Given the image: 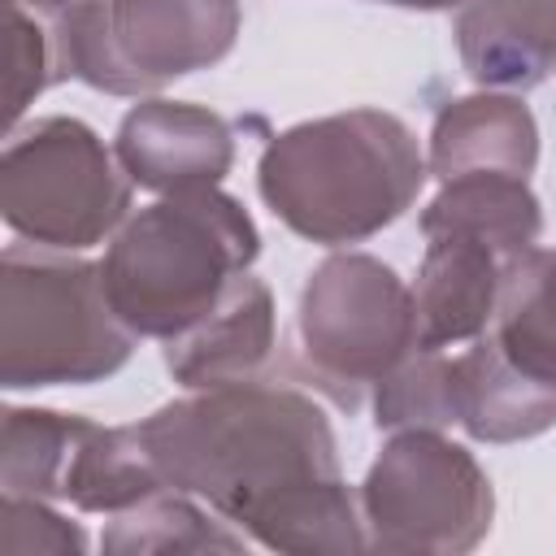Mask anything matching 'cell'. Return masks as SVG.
Instances as JSON below:
<instances>
[{"label":"cell","instance_id":"cell-1","mask_svg":"<svg viewBox=\"0 0 556 556\" xmlns=\"http://www.w3.org/2000/svg\"><path fill=\"white\" fill-rule=\"evenodd\" d=\"M135 426L169 491L208 500L261 547L295 556L365 547V517L313 395L252 378L174 400Z\"/></svg>","mask_w":556,"mask_h":556},{"label":"cell","instance_id":"cell-2","mask_svg":"<svg viewBox=\"0 0 556 556\" xmlns=\"http://www.w3.org/2000/svg\"><path fill=\"white\" fill-rule=\"evenodd\" d=\"M426 174L421 143L395 113L348 109L274 135L256 187L295 235L339 248L404 217Z\"/></svg>","mask_w":556,"mask_h":556},{"label":"cell","instance_id":"cell-3","mask_svg":"<svg viewBox=\"0 0 556 556\" xmlns=\"http://www.w3.org/2000/svg\"><path fill=\"white\" fill-rule=\"evenodd\" d=\"M256 252L248 208L217 187H195L126 217L100 269L109 304L139 339H174L248 274Z\"/></svg>","mask_w":556,"mask_h":556},{"label":"cell","instance_id":"cell-4","mask_svg":"<svg viewBox=\"0 0 556 556\" xmlns=\"http://www.w3.org/2000/svg\"><path fill=\"white\" fill-rule=\"evenodd\" d=\"M135 330L104 291V269L56 248L9 243L0 256V382L87 387L117 374Z\"/></svg>","mask_w":556,"mask_h":556},{"label":"cell","instance_id":"cell-5","mask_svg":"<svg viewBox=\"0 0 556 556\" xmlns=\"http://www.w3.org/2000/svg\"><path fill=\"white\" fill-rule=\"evenodd\" d=\"M130 208V178L104 139L65 113L39 117L4 143L0 213L35 248L83 252L109 239Z\"/></svg>","mask_w":556,"mask_h":556},{"label":"cell","instance_id":"cell-6","mask_svg":"<svg viewBox=\"0 0 556 556\" xmlns=\"http://www.w3.org/2000/svg\"><path fill=\"white\" fill-rule=\"evenodd\" d=\"M495 513V491L473 452L430 426H408L382 443L361 482L365 547L404 556L473 552Z\"/></svg>","mask_w":556,"mask_h":556},{"label":"cell","instance_id":"cell-7","mask_svg":"<svg viewBox=\"0 0 556 556\" xmlns=\"http://www.w3.org/2000/svg\"><path fill=\"white\" fill-rule=\"evenodd\" d=\"M239 0H74V78L143 96L217 65L239 39Z\"/></svg>","mask_w":556,"mask_h":556},{"label":"cell","instance_id":"cell-8","mask_svg":"<svg viewBox=\"0 0 556 556\" xmlns=\"http://www.w3.org/2000/svg\"><path fill=\"white\" fill-rule=\"evenodd\" d=\"M300 343L326 382H378L417 348L413 291L369 252L326 256L300 295Z\"/></svg>","mask_w":556,"mask_h":556},{"label":"cell","instance_id":"cell-9","mask_svg":"<svg viewBox=\"0 0 556 556\" xmlns=\"http://www.w3.org/2000/svg\"><path fill=\"white\" fill-rule=\"evenodd\" d=\"M113 152L130 182L174 195L217 187L235 165V135L213 109L182 100H139L122 117Z\"/></svg>","mask_w":556,"mask_h":556},{"label":"cell","instance_id":"cell-10","mask_svg":"<svg viewBox=\"0 0 556 556\" xmlns=\"http://www.w3.org/2000/svg\"><path fill=\"white\" fill-rule=\"evenodd\" d=\"M504 256L482 239L456 230H430L426 256L413 287L417 308V348H456L473 343L495 321Z\"/></svg>","mask_w":556,"mask_h":556},{"label":"cell","instance_id":"cell-11","mask_svg":"<svg viewBox=\"0 0 556 556\" xmlns=\"http://www.w3.org/2000/svg\"><path fill=\"white\" fill-rule=\"evenodd\" d=\"M274 352V295L261 278L239 274L226 295L182 334L165 339V369L191 391L252 382Z\"/></svg>","mask_w":556,"mask_h":556},{"label":"cell","instance_id":"cell-12","mask_svg":"<svg viewBox=\"0 0 556 556\" xmlns=\"http://www.w3.org/2000/svg\"><path fill=\"white\" fill-rule=\"evenodd\" d=\"M456 52L482 87H539L556 70V0H465Z\"/></svg>","mask_w":556,"mask_h":556},{"label":"cell","instance_id":"cell-13","mask_svg":"<svg viewBox=\"0 0 556 556\" xmlns=\"http://www.w3.org/2000/svg\"><path fill=\"white\" fill-rule=\"evenodd\" d=\"M539 165V126L517 96L482 91L439 109L430 130L426 169L447 182L460 174H517L530 178Z\"/></svg>","mask_w":556,"mask_h":556},{"label":"cell","instance_id":"cell-14","mask_svg":"<svg viewBox=\"0 0 556 556\" xmlns=\"http://www.w3.org/2000/svg\"><path fill=\"white\" fill-rule=\"evenodd\" d=\"M452 404L456 426L482 443H521L556 426V387L521 374L495 334L452 356Z\"/></svg>","mask_w":556,"mask_h":556},{"label":"cell","instance_id":"cell-15","mask_svg":"<svg viewBox=\"0 0 556 556\" xmlns=\"http://www.w3.org/2000/svg\"><path fill=\"white\" fill-rule=\"evenodd\" d=\"M430 230H456V235L482 239L504 261H513L539 243L543 213H539V195L530 191V178L460 174V178H447L439 195L421 208V235Z\"/></svg>","mask_w":556,"mask_h":556},{"label":"cell","instance_id":"cell-16","mask_svg":"<svg viewBox=\"0 0 556 556\" xmlns=\"http://www.w3.org/2000/svg\"><path fill=\"white\" fill-rule=\"evenodd\" d=\"M156 491H169V486L156 473V465L139 439V426H96V421L83 426V434L65 460V473H61V495L74 508L113 517Z\"/></svg>","mask_w":556,"mask_h":556},{"label":"cell","instance_id":"cell-17","mask_svg":"<svg viewBox=\"0 0 556 556\" xmlns=\"http://www.w3.org/2000/svg\"><path fill=\"white\" fill-rule=\"evenodd\" d=\"M495 343L504 356L556 387V252L526 248L521 256L504 261L500 300H495Z\"/></svg>","mask_w":556,"mask_h":556},{"label":"cell","instance_id":"cell-18","mask_svg":"<svg viewBox=\"0 0 556 556\" xmlns=\"http://www.w3.org/2000/svg\"><path fill=\"white\" fill-rule=\"evenodd\" d=\"M74 0H4L9 70H4V122L13 126L35 96L74 78Z\"/></svg>","mask_w":556,"mask_h":556},{"label":"cell","instance_id":"cell-19","mask_svg":"<svg viewBox=\"0 0 556 556\" xmlns=\"http://www.w3.org/2000/svg\"><path fill=\"white\" fill-rule=\"evenodd\" d=\"M100 547L109 556H143V552H243L248 539L208 521L187 491H156L126 513H113Z\"/></svg>","mask_w":556,"mask_h":556},{"label":"cell","instance_id":"cell-20","mask_svg":"<svg viewBox=\"0 0 556 556\" xmlns=\"http://www.w3.org/2000/svg\"><path fill=\"white\" fill-rule=\"evenodd\" d=\"M87 417L52 408H9L4 447H0V486L4 495H61L65 460L83 434Z\"/></svg>","mask_w":556,"mask_h":556},{"label":"cell","instance_id":"cell-21","mask_svg":"<svg viewBox=\"0 0 556 556\" xmlns=\"http://www.w3.org/2000/svg\"><path fill=\"white\" fill-rule=\"evenodd\" d=\"M374 421L378 430H408V426H430L443 430L456 421L452 404V356L439 348H413L387 378H378L374 395Z\"/></svg>","mask_w":556,"mask_h":556},{"label":"cell","instance_id":"cell-22","mask_svg":"<svg viewBox=\"0 0 556 556\" xmlns=\"http://www.w3.org/2000/svg\"><path fill=\"white\" fill-rule=\"evenodd\" d=\"M0 552L4 556H30V552L83 556L87 534L35 495H4V504H0Z\"/></svg>","mask_w":556,"mask_h":556},{"label":"cell","instance_id":"cell-23","mask_svg":"<svg viewBox=\"0 0 556 556\" xmlns=\"http://www.w3.org/2000/svg\"><path fill=\"white\" fill-rule=\"evenodd\" d=\"M387 4H400V9H452V4H465V0H387Z\"/></svg>","mask_w":556,"mask_h":556}]
</instances>
